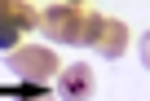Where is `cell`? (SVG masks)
<instances>
[{"instance_id": "obj_1", "label": "cell", "mask_w": 150, "mask_h": 101, "mask_svg": "<svg viewBox=\"0 0 150 101\" xmlns=\"http://www.w3.org/2000/svg\"><path fill=\"white\" fill-rule=\"evenodd\" d=\"M5 66L22 79V83H44V79H53L62 66H57V53L53 48H40V44H22V48H13L9 57H5Z\"/></svg>"}, {"instance_id": "obj_2", "label": "cell", "mask_w": 150, "mask_h": 101, "mask_svg": "<svg viewBox=\"0 0 150 101\" xmlns=\"http://www.w3.org/2000/svg\"><path fill=\"white\" fill-rule=\"evenodd\" d=\"M40 31H44V40H53V44H80L84 9H80V5H49L44 18H40Z\"/></svg>"}, {"instance_id": "obj_3", "label": "cell", "mask_w": 150, "mask_h": 101, "mask_svg": "<svg viewBox=\"0 0 150 101\" xmlns=\"http://www.w3.org/2000/svg\"><path fill=\"white\" fill-rule=\"evenodd\" d=\"M93 92H97L93 66L75 62V66H62V70H57V101H88Z\"/></svg>"}, {"instance_id": "obj_4", "label": "cell", "mask_w": 150, "mask_h": 101, "mask_svg": "<svg viewBox=\"0 0 150 101\" xmlns=\"http://www.w3.org/2000/svg\"><path fill=\"white\" fill-rule=\"evenodd\" d=\"M93 48H97V57L115 62V57L128 48V27H124V22H115V18H106V22H102V31H97V44H93Z\"/></svg>"}, {"instance_id": "obj_5", "label": "cell", "mask_w": 150, "mask_h": 101, "mask_svg": "<svg viewBox=\"0 0 150 101\" xmlns=\"http://www.w3.org/2000/svg\"><path fill=\"white\" fill-rule=\"evenodd\" d=\"M5 13H9L22 31H35V27H40V18H44V9L27 5V0H5Z\"/></svg>"}, {"instance_id": "obj_6", "label": "cell", "mask_w": 150, "mask_h": 101, "mask_svg": "<svg viewBox=\"0 0 150 101\" xmlns=\"http://www.w3.org/2000/svg\"><path fill=\"white\" fill-rule=\"evenodd\" d=\"M5 48H9V53L22 48V27L5 13V0H0V53H5Z\"/></svg>"}, {"instance_id": "obj_7", "label": "cell", "mask_w": 150, "mask_h": 101, "mask_svg": "<svg viewBox=\"0 0 150 101\" xmlns=\"http://www.w3.org/2000/svg\"><path fill=\"white\" fill-rule=\"evenodd\" d=\"M102 22H106L102 13H84V31H80V44H84V48H93V44H97V31H102Z\"/></svg>"}, {"instance_id": "obj_8", "label": "cell", "mask_w": 150, "mask_h": 101, "mask_svg": "<svg viewBox=\"0 0 150 101\" xmlns=\"http://www.w3.org/2000/svg\"><path fill=\"white\" fill-rule=\"evenodd\" d=\"M137 53H141V66H146V70H150V31H146V35H141V48H137Z\"/></svg>"}, {"instance_id": "obj_9", "label": "cell", "mask_w": 150, "mask_h": 101, "mask_svg": "<svg viewBox=\"0 0 150 101\" xmlns=\"http://www.w3.org/2000/svg\"><path fill=\"white\" fill-rule=\"evenodd\" d=\"M27 101H57V92H49V88H40L35 97H27Z\"/></svg>"}]
</instances>
